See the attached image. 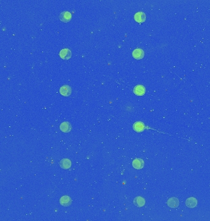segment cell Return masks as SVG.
Returning a JSON list of instances; mask_svg holds the SVG:
<instances>
[{
	"instance_id": "30bf717a",
	"label": "cell",
	"mask_w": 210,
	"mask_h": 221,
	"mask_svg": "<svg viewBox=\"0 0 210 221\" xmlns=\"http://www.w3.org/2000/svg\"><path fill=\"white\" fill-rule=\"evenodd\" d=\"M60 128L62 132H65V133H68L70 132L71 130V125L68 122H64L61 123V125L60 126Z\"/></svg>"
},
{
	"instance_id": "4fadbf2b",
	"label": "cell",
	"mask_w": 210,
	"mask_h": 221,
	"mask_svg": "<svg viewBox=\"0 0 210 221\" xmlns=\"http://www.w3.org/2000/svg\"><path fill=\"white\" fill-rule=\"evenodd\" d=\"M145 128L143 122H137L134 123L133 125V129L135 131L137 132H143Z\"/></svg>"
},
{
	"instance_id": "9c48e42d",
	"label": "cell",
	"mask_w": 210,
	"mask_h": 221,
	"mask_svg": "<svg viewBox=\"0 0 210 221\" xmlns=\"http://www.w3.org/2000/svg\"><path fill=\"white\" fill-rule=\"evenodd\" d=\"M144 161L142 159H135L133 161V162H132V165H133V167L137 169H140L141 168H143V167H144Z\"/></svg>"
},
{
	"instance_id": "7c38bea8",
	"label": "cell",
	"mask_w": 210,
	"mask_h": 221,
	"mask_svg": "<svg viewBox=\"0 0 210 221\" xmlns=\"http://www.w3.org/2000/svg\"><path fill=\"white\" fill-rule=\"evenodd\" d=\"M60 167L63 169H68L71 167V162L69 159H62L60 162Z\"/></svg>"
},
{
	"instance_id": "5bb4252c",
	"label": "cell",
	"mask_w": 210,
	"mask_h": 221,
	"mask_svg": "<svg viewBox=\"0 0 210 221\" xmlns=\"http://www.w3.org/2000/svg\"><path fill=\"white\" fill-rule=\"evenodd\" d=\"M133 202L134 204L138 207H142L145 205V200L141 197H136Z\"/></svg>"
},
{
	"instance_id": "52a82bcc",
	"label": "cell",
	"mask_w": 210,
	"mask_h": 221,
	"mask_svg": "<svg viewBox=\"0 0 210 221\" xmlns=\"http://www.w3.org/2000/svg\"><path fill=\"white\" fill-rule=\"evenodd\" d=\"M133 91H134L135 94H136V95L142 96L145 94L146 89L143 85H138L135 87Z\"/></svg>"
},
{
	"instance_id": "5b68a950",
	"label": "cell",
	"mask_w": 210,
	"mask_h": 221,
	"mask_svg": "<svg viewBox=\"0 0 210 221\" xmlns=\"http://www.w3.org/2000/svg\"><path fill=\"white\" fill-rule=\"evenodd\" d=\"M135 20L138 23H143L144 22L146 18V14L143 12H136L134 16Z\"/></svg>"
},
{
	"instance_id": "8992f818",
	"label": "cell",
	"mask_w": 210,
	"mask_h": 221,
	"mask_svg": "<svg viewBox=\"0 0 210 221\" xmlns=\"http://www.w3.org/2000/svg\"><path fill=\"white\" fill-rule=\"evenodd\" d=\"M71 88L69 85H63L60 89V92L61 95L65 96H70L71 94Z\"/></svg>"
},
{
	"instance_id": "3957f363",
	"label": "cell",
	"mask_w": 210,
	"mask_h": 221,
	"mask_svg": "<svg viewBox=\"0 0 210 221\" xmlns=\"http://www.w3.org/2000/svg\"><path fill=\"white\" fill-rule=\"evenodd\" d=\"M132 55L133 57L137 59V60H140L143 58L144 56V52L143 49H135L133 52H132Z\"/></svg>"
},
{
	"instance_id": "7a4b0ae2",
	"label": "cell",
	"mask_w": 210,
	"mask_h": 221,
	"mask_svg": "<svg viewBox=\"0 0 210 221\" xmlns=\"http://www.w3.org/2000/svg\"><path fill=\"white\" fill-rule=\"evenodd\" d=\"M71 50L68 49H63L60 52V57L63 60H68L71 58Z\"/></svg>"
},
{
	"instance_id": "8fae6325",
	"label": "cell",
	"mask_w": 210,
	"mask_h": 221,
	"mask_svg": "<svg viewBox=\"0 0 210 221\" xmlns=\"http://www.w3.org/2000/svg\"><path fill=\"white\" fill-rule=\"evenodd\" d=\"M60 203L62 206H70L71 204L72 200L71 199V198L68 196H63L60 199Z\"/></svg>"
},
{
	"instance_id": "277c9868",
	"label": "cell",
	"mask_w": 210,
	"mask_h": 221,
	"mask_svg": "<svg viewBox=\"0 0 210 221\" xmlns=\"http://www.w3.org/2000/svg\"><path fill=\"white\" fill-rule=\"evenodd\" d=\"M167 205L169 207H170L171 208H175L179 206L180 201L177 198L172 197L168 200Z\"/></svg>"
},
{
	"instance_id": "6da1fadb",
	"label": "cell",
	"mask_w": 210,
	"mask_h": 221,
	"mask_svg": "<svg viewBox=\"0 0 210 221\" xmlns=\"http://www.w3.org/2000/svg\"><path fill=\"white\" fill-rule=\"evenodd\" d=\"M71 17H72L71 14L68 11L62 12L60 14V16H59V18H60V20L61 21H62L63 22H65V23H66V22H68L69 21H70L71 19Z\"/></svg>"
},
{
	"instance_id": "ba28073f",
	"label": "cell",
	"mask_w": 210,
	"mask_h": 221,
	"mask_svg": "<svg viewBox=\"0 0 210 221\" xmlns=\"http://www.w3.org/2000/svg\"><path fill=\"white\" fill-rule=\"evenodd\" d=\"M186 206L190 208H194L197 205V200L194 197L189 198L186 201Z\"/></svg>"
}]
</instances>
